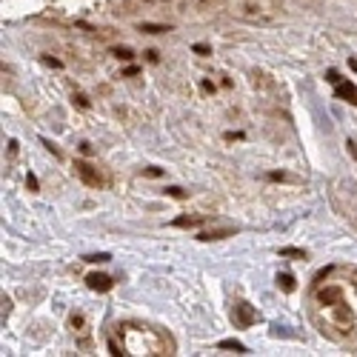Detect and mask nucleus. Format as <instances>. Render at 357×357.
<instances>
[{"mask_svg": "<svg viewBox=\"0 0 357 357\" xmlns=\"http://www.w3.org/2000/svg\"><path fill=\"white\" fill-rule=\"evenodd\" d=\"M75 172H77V178H80L86 186H100V175L86 160H75Z\"/></svg>", "mask_w": 357, "mask_h": 357, "instance_id": "obj_1", "label": "nucleus"}, {"mask_svg": "<svg viewBox=\"0 0 357 357\" xmlns=\"http://www.w3.org/2000/svg\"><path fill=\"white\" fill-rule=\"evenodd\" d=\"M234 320L240 326H252L257 320V311L249 306V303H234Z\"/></svg>", "mask_w": 357, "mask_h": 357, "instance_id": "obj_2", "label": "nucleus"}, {"mask_svg": "<svg viewBox=\"0 0 357 357\" xmlns=\"http://www.w3.org/2000/svg\"><path fill=\"white\" fill-rule=\"evenodd\" d=\"M86 286L92 289V292H109L112 289V277H106V275H89L86 277Z\"/></svg>", "mask_w": 357, "mask_h": 357, "instance_id": "obj_3", "label": "nucleus"}, {"mask_svg": "<svg viewBox=\"0 0 357 357\" xmlns=\"http://www.w3.org/2000/svg\"><path fill=\"white\" fill-rule=\"evenodd\" d=\"M334 95H337V98H343V100H349V103H352V106H357V86L355 83H337V86H334Z\"/></svg>", "mask_w": 357, "mask_h": 357, "instance_id": "obj_4", "label": "nucleus"}, {"mask_svg": "<svg viewBox=\"0 0 357 357\" xmlns=\"http://www.w3.org/2000/svg\"><path fill=\"white\" fill-rule=\"evenodd\" d=\"M317 300H320L323 306H334V303L340 300V289H337V286H329V289H320V292H317Z\"/></svg>", "mask_w": 357, "mask_h": 357, "instance_id": "obj_5", "label": "nucleus"}, {"mask_svg": "<svg viewBox=\"0 0 357 357\" xmlns=\"http://www.w3.org/2000/svg\"><path fill=\"white\" fill-rule=\"evenodd\" d=\"M277 286H280L283 292H294V286H297V283H294L292 275H286V272H283V275H277Z\"/></svg>", "mask_w": 357, "mask_h": 357, "instance_id": "obj_6", "label": "nucleus"}, {"mask_svg": "<svg viewBox=\"0 0 357 357\" xmlns=\"http://www.w3.org/2000/svg\"><path fill=\"white\" fill-rule=\"evenodd\" d=\"M217 346H220V349H229V352H237V355H243L246 352V346L240 340H220Z\"/></svg>", "mask_w": 357, "mask_h": 357, "instance_id": "obj_7", "label": "nucleus"}, {"mask_svg": "<svg viewBox=\"0 0 357 357\" xmlns=\"http://www.w3.org/2000/svg\"><path fill=\"white\" fill-rule=\"evenodd\" d=\"M140 32H146V34H163V32H172V26H157V23H143V26H140Z\"/></svg>", "mask_w": 357, "mask_h": 357, "instance_id": "obj_8", "label": "nucleus"}, {"mask_svg": "<svg viewBox=\"0 0 357 357\" xmlns=\"http://www.w3.org/2000/svg\"><path fill=\"white\" fill-rule=\"evenodd\" d=\"M280 257H300V260H306V252H303V249H292V246H286V249H280Z\"/></svg>", "mask_w": 357, "mask_h": 357, "instance_id": "obj_9", "label": "nucleus"}, {"mask_svg": "<svg viewBox=\"0 0 357 357\" xmlns=\"http://www.w3.org/2000/svg\"><path fill=\"white\" fill-rule=\"evenodd\" d=\"M197 223H200V217H178V220H175L178 229H192V226H197Z\"/></svg>", "mask_w": 357, "mask_h": 357, "instance_id": "obj_10", "label": "nucleus"}, {"mask_svg": "<svg viewBox=\"0 0 357 357\" xmlns=\"http://www.w3.org/2000/svg\"><path fill=\"white\" fill-rule=\"evenodd\" d=\"M114 57H117V60H131V57H134V51L126 49V46H117V49H114Z\"/></svg>", "mask_w": 357, "mask_h": 357, "instance_id": "obj_11", "label": "nucleus"}, {"mask_svg": "<svg viewBox=\"0 0 357 357\" xmlns=\"http://www.w3.org/2000/svg\"><path fill=\"white\" fill-rule=\"evenodd\" d=\"M86 263H106V260H112V255H106V252H100V255H86Z\"/></svg>", "mask_w": 357, "mask_h": 357, "instance_id": "obj_12", "label": "nucleus"}, {"mask_svg": "<svg viewBox=\"0 0 357 357\" xmlns=\"http://www.w3.org/2000/svg\"><path fill=\"white\" fill-rule=\"evenodd\" d=\"M166 195H169V197H178V200H183V197H186V192H183V189H178V186H169V189H166Z\"/></svg>", "mask_w": 357, "mask_h": 357, "instance_id": "obj_13", "label": "nucleus"}, {"mask_svg": "<svg viewBox=\"0 0 357 357\" xmlns=\"http://www.w3.org/2000/svg\"><path fill=\"white\" fill-rule=\"evenodd\" d=\"M26 186H29V189H32V192H37V189H40V183H37V178H34L32 172H29V175H26Z\"/></svg>", "mask_w": 357, "mask_h": 357, "instance_id": "obj_14", "label": "nucleus"}, {"mask_svg": "<svg viewBox=\"0 0 357 357\" xmlns=\"http://www.w3.org/2000/svg\"><path fill=\"white\" fill-rule=\"evenodd\" d=\"M326 80L337 86V83H340V75H337V69H329V72H326Z\"/></svg>", "mask_w": 357, "mask_h": 357, "instance_id": "obj_15", "label": "nucleus"}, {"mask_svg": "<svg viewBox=\"0 0 357 357\" xmlns=\"http://www.w3.org/2000/svg\"><path fill=\"white\" fill-rule=\"evenodd\" d=\"M195 51L206 57V54H211V46H206V43H195Z\"/></svg>", "mask_w": 357, "mask_h": 357, "instance_id": "obj_16", "label": "nucleus"}, {"mask_svg": "<svg viewBox=\"0 0 357 357\" xmlns=\"http://www.w3.org/2000/svg\"><path fill=\"white\" fill-rule=\"evenodd\" d=\"M43 63H46V66H51V69H60V66H63L60 60H57V57H43Z\"/></svg>", "mask_w": 357, "mask_h": 357, "instance_id": "obj_17", "label": "nucleus"}, {"mask_svg": "<svg viewBox=\"0 0 357 357\" xmlns=\"http://www.w3.org/2000/svg\"><path fill=\"white\" fill-rule=\"evenodd\" d=\"M329 272H332V266H326V269H320V272L314 275V280H326V277H329Z\"/></svg>", "mask_w": 357, "mask_h": 357, "instance_id": "obj_18", "label": "nucleus"}, {"mask_svg": "<svg viewBox=\"0 0 357 357\" xmlns=\"http://www.w3.org/2000/svg\"><path fill=\"white\" fill-rule=\"evenodd\" d=\"M146 175H149V178H160L163 172L157 169V166H149V169H146Z\"/></svg>", "mask_w": 357, "mask_h": 357, "instance_id": "obj_19", "label": "nucleus"}, {"mask_svg": "<svg viewBox=\"0 0 357 357\" xmlns=\"http://www.w3.org/2000/svg\"><path fill=\"white\" fill-rule=\"evenodd\" d=\"M75 100H77V106H80V109H89V100L83 98V95H75Z\"/></svg>", "mask_w": 357, "mask_h": 357, "instance_id": "obj_20", "label": "nucleus"}, {"mask_svg": "<svg viewBox=\"0 0 357 357\" xmlns=\"http://www.w3.org/2000/svg\"><path fill=\"white\" fill-rule=\"evenodd\" d=\"M346 146H349V152H352V157L357 160V143L355 140H346Z\"/></svg>", "mask_w": 357, "mask_h": 357, "instance_id": "obj_21", "label": "nucleus"}, {"mask_svg": "<svg viewBox=\"0 0 357 357\" xmlns=\"http://www.w3.org/2000/svg\"><path fill=\"white\" fill-rule=\"evenodd\" d=\"M226 140H243V134L240 131H226Z\"/></svg>", "mask_w": 357, "mask_h": 357, "instance_id": "obj_22", "label": "nucleus"}, {"mask_svg": "<svg viewBox=\"0 0 357 357\" xmlns=\"http://www.w3.org/2000/svg\"><path fill=\"white\" fill-rule=\"evenodd\" d=\"M269 180H286V175H283V172H272V175H269Z\"/></svg>", "mask_w": 357, "mask_h": 357, "instance_id": "obj_23", "label": "nucleus"}, {"mask_svg": "<svg viewBox=\"0 0 357 357\" xmlns=\"http://www.w3.org/2000/svg\"><path fill=\"white\" fill-rule=\"evenodd\" d=\"M72 326H83V317H80V314H72Z\"/></svg>", "mask_w": 357, "mask_h": 357, "instance_id": "obj_24", "label": "nucleus"}, {"mask_svg": "<svg viewBox=\"0 0 357 357\" xmlns=\"http://www.w3.org/2000/svg\"><path fill=\"white\" fill-rule=\"evenodd\" d=\"M349 66H352V72H357V60H355V57L349 60Z\"/></svg>", "mask_w": 357, "mask_h": 357, "instance_id": "obj_25", "label": "nucleus"}]
</instances>
